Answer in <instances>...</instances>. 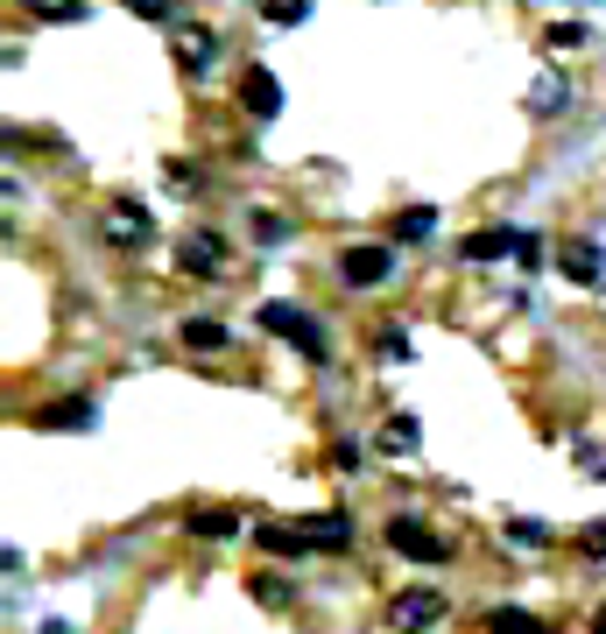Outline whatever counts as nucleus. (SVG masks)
Instances as JSON below:
<instances>
[{"label":"nucleus","instance_id":"9d476101","mask_svg":"<svg viewBox=\"0 0 606 634\" xmlns=\"http://www.w3.org/2000/svg\"><path fill=\"white\" fill-rule=\"evenodd\" d=\"M177 261L191 268V276H219V268H226V247H219V233H205V226H198V233H184Z\"/></svg>","mask_w":606,"mask_h":634},{"label":"nucleus","instance_id":"423d86ee","mask_svg":"<svg viewBox=\"0 0 606 634\" xmlns=\"http://www.w3.org/2000/svg\"><path fill=\"white\" fill-rule=\"evenodd\" d=\"M92 423H100V402L92 395H64L50 409H35V430H92Z\"/></svg>","mask_w":606,"mask_h":634},{"label":"nucleus","instance_id":"412c9836","mask_svg":"<svg viewBox=\"0 0 606 634\" xmlns=\"http://www.w3.org/2000/svg\"><path fill=\"white\" fill-rule=\"evenodd\" d=\"M261 14H269L275 29H296V22H311V8H303V0H261Z\"/></svg>","mask_w":606,"mask_h":634},{"label":"nucleus","instance_id":"ddd939ff","mask_svg":"<svg viewBox=\"0 0 606 634\" xmlns=\"http://www.w3.org/2000/svg\"><path fill=\"white\" fill-rule=\"evenodd\" d=\"M430 233H438V211H430V205H409L403 219L388 226V240H403V247H424Z\"/></svg>","mask_w":606,"mask_h":634},{"label":"nucleus","instance_id":"6e6552de","mask_svg":"<svg viewBox=\"0 0 606 634\" xmlns=\"http://www.w3.org/2000/svg\"><path fill=\"white\" fill-rule=\"evenodd\" d=\"M240 106H248L254 121H275V113H282V85H275L269 64H254L248 79H240Z\"/></svg>","mask_w":606,"mask_h":634},{"label":"nucleus","instance_id":"7ed1b4c3","mask_svg":"<svg viewBox=\"0 0 606 634\" xmlns=\"http://www.w3.org/2000/svg\"><path fill=\"white\" fill-rule=\"evenodd\" d=\"M438 621H445V592L438 585H409V592H395V600H388V627L395 634H424Z\"/></svg>","mask_w":606,"mask_h":634},{"label":"nucleus","instance_id":"4be33fe9","mask_svg":"<svg viewBox=\"0 0 606 634\" xmlns=\"http://www.w3.org/2000/svg\"><path fill=\"white\" fill-rule=\"evenodd\" d=\"M508 543H515V550H543V543H551V522H508Z\"/></svg>","mask_w":606,"mask_h":634},{"label":"nucleus","instance_id":"f3484780","mask_svg":"<svg viewBox=\"0 0 606 634\" xmlns=\"http://www.w3.org/2000/svg\"><path fill=\"white\" fill-rule=\"evenodd\" d=\"M184 529H191V536H212V543H219V536L240 529V515H226V508H191V515H184Z\"/></svg>","mask_w":606,"mask_h":634},{"label":"nucleus","instance_id":"1a4fd4ad","mask_svg":"<svg viewBox=\"0 0 606 634\" xmlns=\"http://www.w3.org/2000/svg\"><path fill=\"white\" fill-rule=\"evenodd\" d=\"M296 529H303V543H311V550H353V515H338V508L311 515V522H296Z\"/></svg>","mask_w":606,"mask_h":634},{"label":"nucleus","instance_id":"cd10ccee","mask_svg":"<svg viewBox=\"0 0 606 634\" xmlns=\"http://www.w3.org/2000/svg\"><path fill=\"white\" fill-rule=\"evenodd\" d=\"M578 466L585 472H606V445H599V437H585V445H578Z\"/></svg>","mask_w":606,"mask_h":634},{"label":"nucleus","instance_id":"f8f14e48","mask_svg":"<svg viewBox=\"0 0 606 634\" xmlns=\"http://www.w3.org/2000/svg\"><path fill=\"white\" fill-rule=\"evenodd\" d=\"M480 634H551L536 621V613H522V606H487L480 613Z\"/></svg>","mask_w":606,"mask_h":634},{"label":"nucleus","instance_id":"9b49d317","mask_svg":"<svg viewBox=\"0 0 606 634\" xmlns=\"http://www.w3.org/2000/svg\"><path fill=\"white\" fill-rule=\"evenodd\" d=\"M515 240H522V233H508V226H487V233L459 240V254H466V261H508V254H515Z\"/></svg>","mask_w":606,"mask_h":634},{"label":"nucleus","instance_id":"aec40b11","mask_svg":"<svg viewBox=\"0 0 606 634\" xmlns=\"http://www.w3.org/2000/svg\"><path fill=\"white\" fill-rule=\"evenodd\" d=\"M416 445V416H388L382 423V451H409Z\"/></svg>","mask_w":606,"mask_h":634},{"label":"nucleus","instance_id":"f03ea898","mask_svg":"<svg viewBox=\"0 0 606 634\" xmlns=\"http://www.w3.org/2000/svg\"><path fill=\"white\" fill-rule=\"evenodd\" d=\"M254 324H261V332H269V339H290V345H296V353H311V360H325V332H317V324H311V318H303V311H296V303H261V311H254Z\"/></svg>","mask_w":606,"mask_h":634},{"label":"nucleus","instance_id":"b1692460","mask_svg":"<svg viewBox=\"0 0 606 634\" xmlns=\"http://www.w3.org/2000/svg\"><path fill=\"white\" fill-rule=\"evenodd\" d=\"M529 106H543V113H557V106H564V85H557V79H536V92H529Z\"/></svg>","mask_w":606,"mask_h":634},{"label":"nucleus","instance_id":"a878e982","mask_svg":"<svg viewBox=\"0 0 606 634\" xmlns=\"http://www.w3.org/2000/svg\"><path fill=\"white\" fill-rule=\"evenodd\" d=\"M135 14H142V22H177L184 8H169V0H135Z\"/></svg>","mask_w":606,"mask_h":634},{"label":"nucleus","instance_id":"bb28decb","mask_svg":"<svg viewBox=\"0 0 606 634\" xmlns=\"http://www.w3.org/2000/svg\"><path fill=\"white\" fill-rule=\"evenodd\" d=\"M332 466L338 472H359V445H353V437H338V445H332Z\"/></svg>","mask_w":606,"mask_h":634},{"label":"nucleus","instance_id":"393cba45","mask_svg":"<svg viewBox=\"0 0 606 634\" xmlns=\"http://www.w3.org/2000/svg\"><path fill=\"white\" fill-rule=\"evenodd\" d=\"M248 226H254V233H261V240H269V247H275L282 233H290V226H282V219H275V211H248Z\"/></svg>","mask_w":606,"mask_h":634},{"label":"nucleus","instance_id":"4468645a","mask_svg":"<svg viewBox=\"0 0 606 634\" xmlns=\"http://www.w3.org/2000/svg\"><path fill=\"white\" fill-rule=\"evenodd\" d=\"M212 50H219V35H212V29H177V56L191 64V79H205V64H212Z\"/></svg>","mask_w":606,"mask_h":634},{"label":"nucleus","instance_id":"2f4dec72","mask_svg":"<svg viewBox=\"0 0 606 634\" xmlns=\"http://www.w3.org/2000/svg\"><path fill=\"white\" fill-rule=\"evenodd\" d=\"M593 634H606V606H599V613H593Z\"/></svg>","mask_w":606,"mask_h":634},{"label":"nucleus","instance_id":"2eb2a0df","mask_svg":"<svg viewBox=\"0 0 606 634\" xmlns=\"http://www.w3.org/2000/svg\"><path fill=\"white\" fill-rule=\"evenodd\" d=\"M191 353H219V345H233V332L226 324H212V318H184V332H177Z\"/></svg>","mask_w":606,"mask_h":634},{"label":"nucleus","instance_id":"0eeeda50","mask_svg":"<svg viewBox=\"0 0 606 634\" xmlns=\"http://www.w3.org/2000/svg\"><path fill=\"white\" fill-rule=\"evenodd\" d=\"M557 268L578 282V290H593V282L606 276V247L599 240H564V254H557Z\"/></svg>","mask_w":606,"mask_h":634},{"label":"nucleus","instance_id":"20e7f679","mask_svg":"<svg viewBox=\"0 0 606 634\" xmlns=\"http://www.w3.org/2000/svg\"><path fill=\"white\" fill-rule=\"evenodd\" d=\"M148 233H156V219H148L142 198H113V205L100 211V240H106V247H142Z\"/></svg>","mask_w":606,"mask_h":634},{"label":"nucleus","instance_id":"dca6fc26","mask_svg":"<svg viewBox=\"0 0 606 634\" xmlns=\"http://www.w3.org/2000/svg\"><path fill=\"white\" fill-rule=\"evenodd\" d=\"M254 543L269 550V557H296V550H311V543H303V529H282V522H254Z\"/></svg>","mask_w":606,"mask_h":634},{"label":"nucleus","instance_id":"5701e85b","mask_svg":"<svg viewBox=\"0 0 606 634\" xmlns=\"http://www.w3.org/2000/svg\"><path fill=\"white\" fill-rule=\"evenodd\" d=\"M254 600L261 606H290V585H282L275 571H254Z\"/></svg>","mask_w":606,"mask_h":634},{"label":"nucleus","instance_id":"39448f33","mask_svg":"<svg viewBox=\"0 0 606 634\" xmlns=\"http://www.w3.org/2000/svg\"><path fill=\"white\" fill-rule=\"evenodd\" d=\"M388 268H395V254H388L382 240L346 247V254H338V276H346V290H374V282H388Z\"/></svg>","mask_w":606,"mask_h":634},{"label":"nucleus","instance_id":"c756f323","mask_svg":"<svg viewBox=\"0 0 606 634\" xmlns=\"http://www.w3.org/2000/svg\"><path fill=\"white\" fill-rule=\"evenodd\" d=\"M578 550H585V557H606V522L585 529V536H578Z\"/></svg>","mask_w":606,"mask_h":634},{"label":"nucleus","instance_id":"6ab92c4d","mask_svg":"<svg viewBox=\"0 0 606 634\" xmlns=\"http://www.w3.org/2000/svg\"><path fill=\"white\" fill-rule=\"evenodd\" d=\"M29 14H43V22H85L92 8H85V0H35Z\"/></svg>","mask_w":606,"mask_h":634},{"label":"nucleus","instance_id":"f257e3e1","mask_svg":"<svg viewBox=\"0 0 606 634\" xmlns=\"http://www.w3.org/2000/svg\"><path fill=\"white\" fill-rule=\"evenodd\" d=\"M382 536H388L395 557H409V564H445V557H451V543H445L430 522H416V515H388Z\"/></svg>","mask_w":606,"mask_h":634},{"label":"nucleus","instance_id":"c85d7f7f","mask_svg":"<svg viewBox=\"0 0 606 634\" xmlns=\"http://www.w3.org/2000/svg\"><path fill=\"white\" fill-rule=\"evenodd\" d=\"M515 261H522V268H543V240L522 233V240H515Z\"/></svg>","mask_w":606,"mask_h":634},{"label":"nucleus","instance_id":"a211bd4d","mask_svg":"<svg viewBox=\"0 0 606 634\" xmlns=\"http://www.w3.org/2000/svg\"><path fill=\"white\" fill-rule=\"evenodd\" d=\"M374 353H382L388 367H403V360H409V332H403V324H382V332H374Z\"/></svg>","mask_w":606,"mask_h":634},{"label":"nucleus","instance_id":"7c9ffc66","mask_svg":"<svg viewBox=\"0 0 606 634\" xmlns=\"http://www.w3.org/2000/svg\"><path fill=\"white\" fill-rule=\"evenodd\" d=\"M35 634H71V627H64V621H43V627H35Z\"/></svg>","mask_w":606,"mask_h":634}]
</instances>
